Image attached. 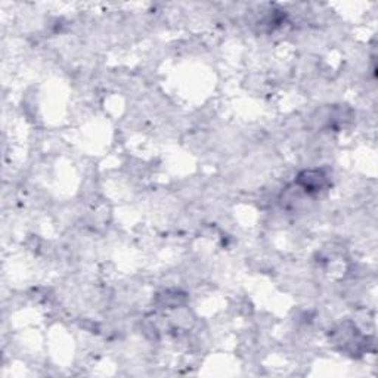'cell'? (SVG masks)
<instances>
[{"label": "cell", "instance_id": "6da1fadb", "mask_svg": "<svg viewBox=\"0 0 378 378\" xmlns=\"http://www.w3.org/2000/svg\"><path fill=\"white\" fill-rule=\"evenodd\" d=\"M297 185L306 194H317L328 187V175L324 170H305L297 176Z\"/></svg>", "mask_w": 378, "mask_h": 378}]
</instances>
